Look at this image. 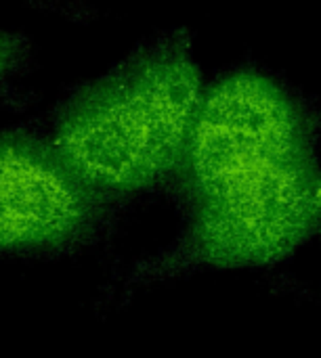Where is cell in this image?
<instances>
[{
    "label": "cell",
    "instance_id": "cell-4",
    "mask_svg": "<svg viewBox=\"0 0 321 358\" xmlns=\"http://www.w3.org/2000/svg\"><path fill=\"white\" fill-rule=\"evenodd\" d=\"M29 57V44L23 36L0 29V86L17 76Z\"/></svg>",
    "mask_w": 321,
    "mask_h": 358
},
{
    "label": "cell",
    "instance_id": "cell-2",
    "mask_svg": "<svg viewBox=\"0 0 321 358\" xmlns=\"http://www.w3.org/2000/svg\"><path fill=\"white\" fill-rule=\"evenodd\" d=\"M202 94L189 36L158 34L74 90L57 109L50 141L80 176L118 201L175 176Z\"/></svg>",
    "mask_w": 321,
    "mask_h": 358
},
{
    "label": "cell",
    "instance_id": "cell-3",
    "mask_svg": "<svg viewBox=\"0 0 321 358\" xmlns=\"http://www.w3.org/2000/svg\"><path fill=\"white\" fill-rule=\"evenodd\" d=\"M116 199L80 176L50 138L0 130V254H57L90 243Z\"/></svg>",
    "mask_w": 321,
    "mask_h": 358
},
{
    "label": "cell",
    "instance_id": "cell-5",
    "mask_svg": "<svg viewBox=\"0 0 321 358\" xmlns=\"http://www.w3.org/2000/svg\"><path fill=\"white\" fill-rule=\"evenodd\" d=\"M25 2L42 6V8H50V10L63 13V15H78V10L69 4V0H25Z\"/></svg>",
    "mask_w": 321,
    "mask_h": 358
},
{
    "label": "cell",
    "instance_id": "cell-1",
    "mask_svg": "<svg viewBox=\"0 0 321 358\" xmlns=\"http://www.w3.org/2000/svg\"><path fill=\"white\" fill-rule=\"evenodd\" d=\"M175 182L185 227L164 266H267L321 229L317 157H296L254 132L189 141Z\"/></svg>",
    "mask_w": 321,
    "mask_h": 358
}]
</instances>
